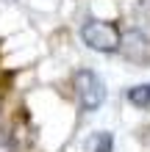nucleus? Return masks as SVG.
<instances>
[{
	"mask_svg": "<svg viewBox=\"0 0 150 152\" xmlns=\"http://www.w3.org/2000/svg\"><path fill=\"white\" fill-rule=\"evenodd\" d=\"M81 39L86 47L98 50V53H114L122 44V33L114 22L106 20H86L81 25Z\"/></svg>",
	"mask_w": 150,
	"mask_h": 152,
	"instance_id": "obj_1",
	"label": "nucleus"
},
{
	"mask_svg": "<svg viewBox=\"0 0 150 152\" xmlns=\"http://www.w3.org/2000/svg\"><path fill=\"white\" fill-rule=\"evenodd\" d=\"M72 88H75L81 111H86V113L98 111L103 105V100H106V86L98 77V72H92V69H78L72 75Z\"/></svg>",
	"mask_w": 150,
	"mask_h": 152,
	"instance_id": "obj_2",
	"label": "nucleus"
},
{
	"mask_svg": "<svg viewBox=\"0 0 150 152\" xmlns=\"http://www.w3.org/2000/svg\"><path fill=\"white\" fill-rule=\"evenodd\" d=\"M128 102L136 108H150V83H139L128 88Z\"/></svg>",
	"mask_w": 150,
	"mask_h": 152,
	"instance_id": "obj_3",
	"label": "nucleus"
},
{
	"mask_svg": "<svg viewBox=\"0 0 150 152\" xmlns=\"http://www.w3.org/2000/svg\"><path fill=\"white\" fill-rule=\"evenodd\" d=\"M111 149H114L111 133H98V138H95V152H111Z\"/></svg>",
	"mask_w": 150,
	"mask_h": 152,
	"instance_id": "obj_4",
	"label": "nucleus"
},
{
	"mask_svg": "<svg viewBox=\"0 0 150 152\" xmlns=\"http://www.w3.org/2000/svg\"><path fill=\"white\" fill-rule=\"evenodd\" d=\"M0 152H14V138H11V133L0 127Z\"/></svg>",
	"mask_w": 150,
	"mask_h": 152,
	"instance_id": "obj_5",
	"label": "nucleus"
}]
</instances>
